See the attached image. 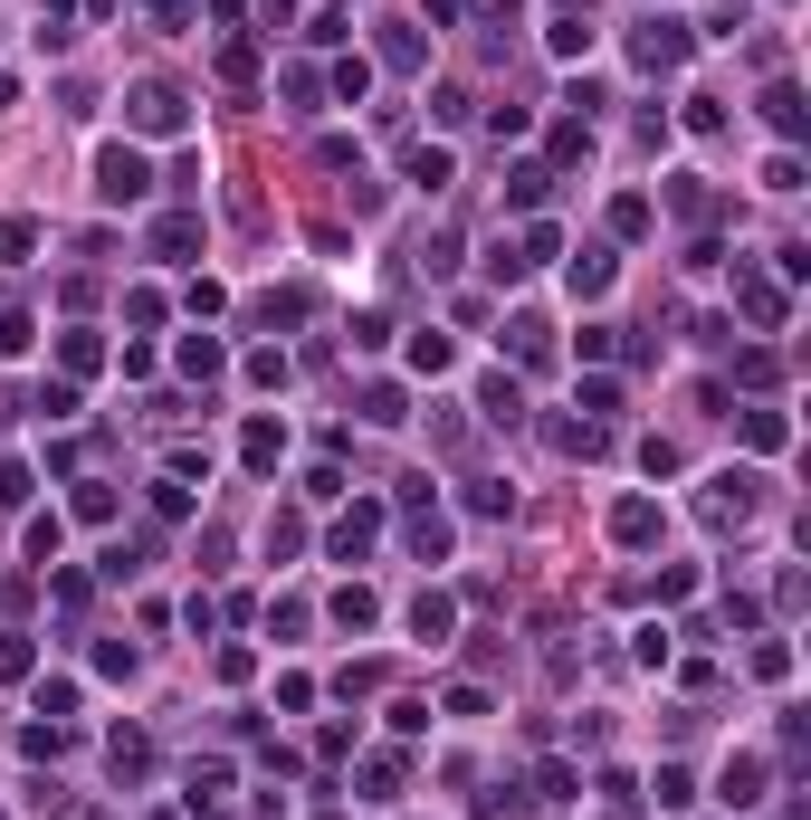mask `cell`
Segmentation results:
<instances>
[{
  "mask_svg": "<svg viewBox=\"0 0 811 820\" xmlns=\"http://www.w3.org/2000/svg\"><path fill=\"white\" fill-rule=\"evenodd\" d=\"M373 525H382V516H373V506H363V516H354V525H334V554L354 563V554H363V544H373Z\"/></svg>",
  "mask_w": 811,
  "mask_h": 820,
  "instance_id": "9",
  "label": "cell"
},
{
  "mask_svg": "<svg viewBox=\"0 0 811 820\" xmlns=\"http://www.w3.org/2000/svg\"><path fill=\"white\" fill-rule=\"evenodd\" d=\"M601 286H611V249H582L572 259V296H601Z\"/></svg>",
  "mask_w": 811,
  "mask_h": 820,
  "instance_id": "5",
  "label": "cell"
},
{
  "mask_svg": "<svg viewBox=\"0 0 811 820\" xmlns=\"http://www.w3.org/2000/svg\"><path fill=\"white\" fill-rule=\"evenodd\" d=\"M410 373H449V334H420V344H410Z\"/></svg>",
  "mask_w": 811,
  "mask_h": 820,
  "instance_id": "10",
  "label": "cell"
},
{
  "mask_svg": "<svg viewBox=\"0 0 811 820\" xmlns=\"http://www.w3.org/2000/svg\"><path fill=\"white\" fill-rule=\"evenodd\" d=\"M39 249V220H0V259H29Z\"/></svg>",
  "mask_w": 811,
  "mask_h": 820,
  "instance_id": "11",
  "label": "cell"
},
{
  "mask_svg": "<svg viewBox=\"0 0 811 820\" xmlns=\"http://www.w3.org/2000/svg\"><path fill=\"white\" fill-rule=\"evenodd\" d=\"M640 58H649V68H678V58H688V29H678V20H649L640 29Z\"/></svg>",
  "mask_w": 811,
  "mask_h": 820,
  "instance_id": "3",
  "label": "cell"
},
{
  "mask_svg": "<svg viewBox=\"0 0 811 820\" xmlns=\"http://www.w3.org/2000/svg\"><path fill=\"white\" fill-rule=\"evenodd\" d=\"M363 421L392 429V421H410V411H402V392H392V382H373V392H363Z\"/></svg>",
  "mask_w": 811,
  "mask_h": 820,
  "instance_id": "7",
  "label": "cell"
},
{
  "mask_svg": "<svg viewBox=\"0 0 811 820\" xmlns=\"http://www.w3.org/2000/svg\"><path fill=\"white\" fill-rule=\"evenodd\" d=\"M410 630H420V639H449V601H439V591H420V601H410Z\"/></svg>",
  "mask_w": 811,
  "mask_h": 820,
  "instance_id": "8",
  "label": "cell"
},
{
  "mask_svg": "<svg viewBox=\"0 0 811 820\" xmlns=\"http://www.w3.org/2000/svg\"><path fill=\"white\" fill-rule=\"evenodd\" d=\"M763 124H773V134H802V95L773 87V95H763Z\"/></svg>",
  "mask_w": 811,
  "mask_h": 820,
  "instance_id": "6",
  "label": "cell"
},
{
  "mask_svg": "<svg viewBox=\"0 0 811 820\" xmlns=\"http://www.w3.org/2000/svg\"><path fill=\"white\" fill-rule=\"evenodd\" d=\"M611 535H620V544H649V535H659V506H649V496H630V506L611 516Z\"/></svg>",
  "mask_w": 811,
  "mask_h": 820,
  "instance_id": "4",
  "label": "cell"
},
{
  "mask_svg": "<svg viewBox=\"0 0 811 820\" xmlns=\"http://www.w3.org/2000/svg\"><path fill=\"white\" fill-rule=\"evenodd\" d=\"M134 124L143 134H172V124H182V95L172 87H134Z\"/></svg>",
  "mask_w": 811,
  "mask_h": 820,
  "instance_id": "2",
  "label": "cell"
},
{
  "mask_svg": "<svg viewBox=\"0 0 811 820\" xmlns=\"http://www.w3.org/2000/svg\"><path fill=\"white\" fill-rule=\"evenodd\" d=\"M143 182H153V172H143V153H124V143H105V153H95V191H105V201H143Z\"/></svg>",
  "mask_w": 811,
  "mask_h": 820,
  "instance_id": "1",
  "label": "cell"
}]
</instances>
